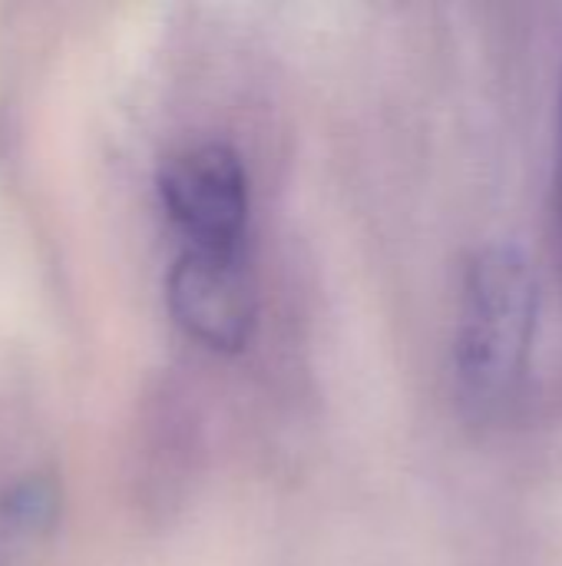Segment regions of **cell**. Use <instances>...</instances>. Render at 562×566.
I'll return each instance as SVG.
<instances>
[{
  "label": "cell",
  "instance_id": "cell-5",
  "mask_svg": "<svg viewBox=\"0 0 562 566\" xmlns=\"http://www.w3.org/2000/svg\"><path fill=\"white\" fill-rule=\"evenodd\" d=\"M560 192H562V109H560Z\"/></svg>",
  "mask_w": 562,
  "mask_h": 566
},
{
  "label": "cell",
  "instance_id": "cell-1",
  "mask_svg": "<svg viewBox=\"0 0 562 566\" xmlns=\"http://www.w3.org/2000/svg\"><path fill=\"white\" fill-rule=\"evenodd\" d=\"M537 315L540 289L523 249L490 242L467 259L454 325V378L477 418L500 415L523 388Z\"/></svg>",
  "mask_w": 562,
  "mask_h": 566
},
{
  "label": "cell",
  "instance_id": "cell-4",
  "mask_svg": "<svg viewBox=\"0 0 562 566\" xmlns=\"http://www.w3.org/2000/svg\"><path fill=\"white\" fill-rule=\"evenodd\" d=\"M56 488L50 478H26L20 484H13L3 501H0V517L7 524V531H20V534H30V531H46L53 524V514H56Z\"/></svg>",
  "mask_w": 562,
  "mask_h": 566
},
{
  "label": "cell",
  "instance_id": "cell-2",
  "mask_svg": "<svg viewBox=\"0 0 562 566\" xmlns=\"http://www.w3.org/2000/svg\"><path fill=\"white\" fill-rule=\"evenodd\" d=\"M159 199L185 249H248L252 182L229 143H192L159 169Z\"/></svg>",
  "mask_w": 562,
  "mask_h": 566
},
{
  "label": "cell",
  "instance_id": "cell-3",
  "mask_svg": "<svg viewBox=\"0 0 562 566\" xmlns=\"http://www.w3.org/2000/svg\"><path fill=\"white\" fill-rule=\"evenodd\" d=\"M166 298L189 338L212 352H242L258 322V285L248 249H182L169 269Z\"/></svg>",
  "mask_w": 562,
  "mask_h": 566
}]
</instances>
